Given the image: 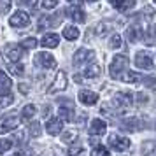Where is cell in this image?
Masks as SVG:
<instances>
[{
    "mask_svg": "<svg viewBox=\"0 0 156 156\" xmlns=\"http://www.w3.org/2000/svg\"><path fill=\"white\" fill-rule=\"evenodd\" d=\"M77 97L81 100V104H84V105H95L98 102V95L91 90H81Z\"/></svg>",
    "mask_w": 156,
    "mask_h": 156,
    "instance_id": "obj_10",
    "label": "cell"
},
{
    "mask_svg": "<svg viewBox=\"0 0 156 156\" xmlns=\"http://www.w3.org/2000/svg\"><path fill=\"white\" fill-rule=\"evenodd\" d=\"M35 46H37V41L34 37H30V39H25L21 42V49H34Z\"/></svg>",
    "mask_w": 156,
    "mask_h": 156,
    "instance_id": "obj_34",
    "label": "cell"
},
{
    "mask_svg": "<svg viewBox=\"0 0 156 156\" xmlns=\"http://www.w3.org/2000/svg\"><path fill=\"white\" fill-rule=\"evenodd\" d=\"M21 125V121L18 116H5L4 119H0V133H9Z\"/></svg>",
    "mask_w": 156,
    "mask_h": 156,
    "instance_id": "obj_4",
    "label": "cell"
},
{
    "mask_svg": "<svg viewBox=\"0 0 156 156\" xmlns=\"http://www.w3.org/2000/svg\"><path fill=\"white\" fill-rule=\"evenodd\" d=\"M42 132V128H41V123H30L28 126V133L32 135V139H37L39 135Z\"/></svg>",
    "mask_w": 156,
    "mask_h": 156,
    "instance_id": "obj_26",
    "label": "cell"
},
{
    "mask_svg": "<svg viewBox=\"0 0 156 156\" xmlns=\"http://www.w3.org/2000/svg\"><path fill=\"white\" fill-rule=\"evenodd\" d=\"M126 67H128V58L125 55H116L112 63H111V69H109L111 70V77L119 79V76L126 70Z\"/></svg>",
    "mask_w": 156,
    "mask_h": 156,
    "instance_id": "obj_1",
    "label": "cell"
},
{
    "mask_svg": "<svg viewBox=\"0 0 156 156\" xmlns=\"http://www.w3.org/2000/svg\"><path fill=\"white\" fill-rule=\"evenodd\" d=\"M107 132V125L105 121L102 119H93L91 126H90V135H104Z\"/></svg>",
    "mask_w": 156,
    "mask_h": 156,
    "instance_id": "obj_15",
    "label": "cell"
},
{
    "mask_svg": "<svg viewBox=\"0 0 156 156\" xmlns=\"http://www.w3.org/2000/svg\"><path fill=\"white\" fill-rule=\"evenodd\" d=\"M119 79H123L125 83H130V84H135V83H139V81H142V76H140V74H137V72L125 70V72H123V74L119 76Z\"/></svg>",
    "mask_w": 156,
    "mask_h": 156,
    "instance_id": "obj_19",
    "label": "cell"
},
{
    "mask_svg": "<svg viewBox=\"0 0 156 156\" xmlns=\"http://www.w3.org/2000/svg\"><path fill=\"white\" fill-rule=\"evenodd\" d=\"M12 102H14V98H12V95H11V93H9V95H0V109L9 107Z\"/></svg>",
    "mask_w": 156,
    "mask_h": 156,
    "instance_id": "obj_30",
    "label": "cell"
},
{
    "mask_svg": "<svg viewBox=\"0 0 156 156\" xmlns=\"http://www.w3.org/2000/svg\"><path fill=\"white\" fill-rule=\"evenodd\" d=\"M142 81H144L146 86H149V88H154L156 86V77H142Z\"/></svg>",
    "mask_w": 156,
    "mask_h": 156,
    "instance_id": "obj_41",
    "label": "cell"
},
{
    "mask_svg": "<svg viewBox=\"0 0 156 156\" xmlns=\"http://www.w3.org/2000/svg\"><path fill=\"white\" fill-rule=\"evenodd\" d=\"M67 14H69L70 20H74V21H77V23H83L86 20L84 11H83V4H81V2H74L70 7L67 9Z\"/></svg>",
    "mask_w": 156,
    "mask_h": 156,
    "instance_id": "obj_6",
    "label": "cell"
},
{
    "mask_svg": "<svg viewBox=\"0 0 156 156\" xmlns=\"http://www.w3.org/2000/svg\"><path fill=\"white\" fill-rule=\"evenodd\" d=\"M7 69L11 70V74H14V76H21L23 70H25V67L21 63H9Z\"/></svg>",
    "mask_w": 156,
    "mask_h": 156,
    "instance_id": "obj_29",
    "label": "cell"
},
{
    "mask_svg": "<svg viewBox=\"0 0 156 156\" xmlns=\"http://www.w3.org/2000/svg\"><path fill=\"white\" fill-rule=\"evenodd\" d=\"M121 44H123V42H121V35H119V34H112L111 39H109V46H111L112 49H119Z\"/></svg>",
    "mask_w": 156,
    "mask_h": 156,
    "instance_id": "obj_27",
    "label": "cell"
},
{
    "mask_svg": "<svg viewBox=\"0 0 156 156\" xmlns=\"http://www.w3.org/2000/svg\"><path fill=\"white\" fill-rule=\"evenodd\" d=\"M34 63L37 67H41V69H55L56 67V60L49 53H39V55H35Z\"/></svg>",
    "mask_w": 156,
    "mask_h": 156,
    "instance_id": "obj_3",
    "label": "cell"
},
{
    "mask_svg": "<svg viewBox=\"0 0 156 156\" xmlns=\"http://www.w3.org/2000/svg\"><path fill=\"white\" fill-rule=\"evenodd\" d=\"M142 37H144V30L139 25H132V27L126 28V39L130 42H137V41H140Z\"/></svg>",
    "mask_w": 156,
    "mask_h": 156,
    "instance_id": "obj_12",
    "label": "cell"
},
{
    "mask_svg": "<svg viewBox=\"0 0 156 156\" xmlns=\"http://www.w3.org/2000/svg\"><path fill=\"white\" fill-rule=\"evenodd\" d=\"M11 147H12V140L11 139H2L0 140V154L2 153H7Z\"/></svg>",
    "mask_w": 156,
    "mask_h": 156,
    "instance_id": "obj_32",
    "label": "cell"
},
{
    "mask_svg": "<svg viewBox=\"0 0 156 156\" xmlns=\"http://www.w3.org/2000/svg\"><path fill=\"white\" fill-rule=\"evenodd\" d=\"M58 20H55V18H51V16H42L41 20H39V28L37 30H44V28H51L55 23H56Z\"/></svg>",
    "mask_w": 156,
    "mask_h": 156,
    "instance_id": "obj_23",
    "label": "cell"
},
{
    "mask_svg": "<svg viewBox=\"0 0 156 156\" xmlns=\"http://www.w3.org/2000/svg\"><path fill=\"white\" fill-rule=\"evenodd\" d=\"M114 9H118V11H121V12H125V11H130V9L135 5L133 0H125V2H112L111 4Z\"/></svg>",
    "mask_w": 156,
    "mask_h": 156,
    "instance_id": "obj_22",
    "label": "cell"
},
{
    "mask_svg": "<svg viewBox=\"0 0 156 156\" xmlns=\"http://www.w3.org/2000/svg\"><path fill=\"white\" fill-rule=\"evenodd\" d=\"M149 97L147 95H144V93H137V105H144V104H147Z\"/></svg>",
    "mask_w": 156,
    "mask_h": 156,
    "instance_id": "obj_36",
    "label": "cell"
},
{
    "mask_svg": "<svg viewBox=\"0 0 156 156\" xmlns=\"http://www.w3.org/2000/svg\"><path fill=\"white\" fill-rule=\"evenodd\" d=\"M11 9V2L9 0H0V12H7Z\"/></svg>",
    "mask_w": 156,
    "mask_h": 156,
    "instance_id": "obj_38",
    "label": "cell"
},
{
    "mask_svg": "<svg viewBox=\"0 0 156 156\" xmlns=\"http://www.w3.org/2000/svg\"><path fill=\"white\" fill-rule=\"evenodd\" d=\"M67 88V74L65 72H58L55 81H53V86H49L48 93H56V91H62Z\"/></svg>",
    "mask_w": 156,
    "mask_h": 156,
    "instance_id": "obj_9",
    "label": "cell"
},
{
    "mask_svg": "<svg viewBox=\"0 0 156 156\" xmlns=\"http://www.w3.org/2000/svg\"><path fill=\"white\" fill-rule=\"evenodd\" d=\"M132 104H133V95L128 93V91H119L112 97V105L116 107V109H119V111L128 109Z\"/></svg>",
    "mask_w": 156,
    "mask_h": 156,
    "instance_id": "obj_2",
    "label": "cell"
},
{
    "mask_svg": "<svg viewBox=\"0 0 156 156\" xmlns=\"http://www.w3.org/2000/svg\"><path fill=\"white\" fill-rule=\"evenodd\" d=\"M93 156H109V149L105 146H95L93 147Z\"/></svg>",
    "mask_w": 156,
    "mask_h": 156,
    "instance_id": "obj_33",
    "label": "cell"
},
{
    "mask_svg": "<svg viewBox=\"0 0 156 156\" xmlns=\"http://www.w3.org/2000/svg\"><path fill=\"white\" fill-rule=\"evenodd\" d=\"M63 37L67 41H76L79 37V28H76L74 25H69V27H65L63 28Z\"/></svg>",
    "mask_w": 156,
    "mask_h": 156,
    "instance_id": "obj_21",
    "label": "cell"
},
{
    "mask_svg": "<svg viewBox=\"0 0 156 156\" xmlns=\"http://www.w3.org/2000/svg\"><path fill=\"white\" fill-rule=\"evenodd\" d=\"M142 39L146 41V44H147V46H153V44H154V41H156V25H153V27L149 28L147 34L144 32V37H142Z\"/></svg>",
    "mask_w": 156,
    "mask_h": 156,
    "instance_id": "obj_24",
    "label": "cell"
},
{
    "mask_svg": "<svg viewBox=\"0 0 156 156\" xmlns=\"http://www.w3.org/2000/svg\"><path fill=\"white\" fill-rule=\"evenodd\" d=\"M21 49H18V48H14V49H9L7 51V58L11 60V62H18L20 58H21Z\"/></svg>",
    "mask_w": 156,
    "mask_h": 156,
    "instance_id": "obj_31",
    "label": "cell"
},
{
    "mask_svg": "<svg viewBox=\"0 0 156 156\" xmlns=\"http://www.w3.org/2000/svg\"><path fill=\"white\" fill-rule=\"evenodd\" d=\"M28 23H30V16L25 11H16L14 14L11 16V20H9V25L11 27H16V28H23Z\"/></svg>",
    "mask_w": 156,
    "mask_h": 156,
    "instance_id": "obj_5",
    "label": "cell"
},
{
    "mask_svg": "<svg viewBox=\"0 0 156 156\" xmlns=\"http://www.w3.org/2000/svg\"><path fill=\"white\" fill-rule=\"evenodd\" d=\"M83 153H84V147H83V146H72V147L67 151L69 156H79V154H83Z\"/></svg>",
    "mask_w": 156,
    "mask_h": 156,
    "instance_id": "obj_35",
    "label": "cell"
},
{
    "mask_svg": "<svg viewBox=\"0 0 156 156\" xmlns=\"http://www.w3.org/2000/svg\"><path fill=\"white\" fill-rule=\"evenodd\" d=\"M16 156H34V151L28 147H25V149H20L18 153H16Z\"/></svg>",
    "mask_w": 156,
    "mask_h": 156,
    "instance_id": "obj_40",
    "label": "cell"
},
{
    "mask_svg": "<svg viewBox=\"0 0 156 156\" xmlns=\"http://www.w3.org/2000/svg\"><path fill=\"white\" fill-rule=\"evenodd\" d=\"M140 128H142V125L137 118H130V119H125L121 123V130H123V132H137V130H140Z\"/></svg>",
    "mask_w": 156,
    "mask_h": 156,
    "instance_id": "obj_14",
    "label": "cell"
},
{
    "mask_svg": "<svg viewBox=\"0 0 156 156\" xmlns=\"http://www.w3.org/2000/svg\"><path fill=\"white\" fill-rule=\"evenodd\" d=\"M35 112H37V107L35 105H32V104L25 105V107H23V111H21V118H20V121L30 123V121H32V118L35 116Z\"/></svg>",
    "mask_w": 156,
    "mask_h": 156,
    "instance_id": "obj_16",
    "label": "cell"
},
{
    "mask_svg": "<svg viewBox=\"0 0 156 156\" xmlns=\"http://www.w3.org/2000/svg\"><path fill=\"white\" fill-rule=\"evenodd\" d=\"M100 72H102L100 65H98V63H91V65H88V67L84 69V77H88V79L98 77V76H100Z\"/></svg>",
    "mask_w": 156,
    "mask_h": 156,
    "instance_id": "obj_20",
    "label": "cell"
},
{
    "mask_svg": "<svg viewBox=\"0 0 156 156\" xmlns=\"http://www.w3.org/2000/svg\"><path fill=\"white\" fill-rule=\"evenodd\" d=\"M58 42H60V37L56 34H46L42 37V41H41V44H42L44 48H56Z\"/></svg>",
    "mask_w": 156,
    "mask_h": 156,
    "instance_id": "obj_17",
    "label": "cell"
},
{
    "mask_svg": "<svg viewBox=\"0 0 156 156\" xmlns=\"http://www.w3.org/2000/svg\"><path fill=\"white\" fill-rule=\"evenodd\" d=\"M156 151V140H146L142 144V154L147 156V154H153Z\"/></svg>",
    "mask_w": 156,
    "mask_h": 156,
    "instance_id": "obj_25",
    "label": "cell"
},
{
    "mask_svg": "<svg viewBox=\"0 0 156 156\" xmlns=\"http://www.w3.org/2000/svg\"><path fill=\"white\" fill-rule=\"evenodd\" d=\"M109 146L116 151H125V149L130 147V140H128L126 137H119V135H109Z\"/></svg>",
    "mask_w": 156,
    "mask_h": 156,
    "instance_id": "obj_7",
    "label": "cell"
},
{
    "mask_svg": "<svg viewBox=\"0 0 156 156\" xmlns=\"http://www.w3.org/2000/svg\"><path fill=\"white\" fill-rule=\"evenodd\" d=\"M11 79H9V76H5L4 72L0 70V95H9V91H11Z\"/></svg>",
    "mask_w": 156,
    "mask_h": 156,
    "instance_id": "obj_18",
    "label": "cell"
},
{
    "mask_svg": "<svg viewBox=\"0 0 156 156\" xmlns=\"http://www.w3.org/2000/svg\"><path fill=\"white\" fill-rule=\"evenodd\" d=\"M41 5H42L44 9H55V7H58V2H56V0H48V2L44 0Z\"/></svg>",
    "mask_w": 156,
    "mask_h": 156,
    "instance_id": "obj_37",
    "label": "cell"
},
{
    "mask_svg": "<svg viewBox=\"0 0 156 156\" xmlns=\"http://www.w3.org/2000/svg\"><path fill=\"white\" fill-rule=\"evenodd\" d=\"M95 56V53H93L91 49H77L76 51V55H74V67H79V65H83L84 62H88V60H91V58Z\"/></svg>",
    "mask_w": 156,
    "mask_h": 156,
    "instance_id": "obj_11",
    "label": "cell"
},
{
    "mask_svg": "<svg viewBox=\"0 0 156 156\" xmlns=\"http://www.w3.org/2000/svg\"><path fill=\"white\" fill-rule=\"evenodd\" d=\"M62 130H63V123L58 119V118H53V119L48 121V125H46V132L49 135H60L62 133Z\"/></svg>",
    "mask_w": 156,
    "mask_h": 156,
    "instance_id": "obj_13",
    "label": "cell"
},
{
    "mask_svg": "<svg viewBox=\"0 0 156 156\" xmlns=\"http://www.w3.org/2000/svg\"><path fill=\"white\" fill-rule=\"evenodd\" d=\"M62 139H63V142H67V144H70V142H74L76 139H77V132H76L74 128H70L69 132H65V133L62 135Z\"/></svg>",
    "mask_w": 156,
    "mask_h": 156,
    "instance_id": "obj_28",
    "label": "cell"
},
{
    "mask_svg": "<svg viewBox=\"0 0 156 156\" xmlns=\"http://www.w3.org/2000/svg\"><path fill=\"white\" fill-rule=\"evenodd\" d=\"M135 65L139 67V69H144V70H147V69H153V56L149 55V53H137V56H135Z\"/></svg>",
    "mask_w": 156,
    "mask_h": 156,
    "instance_id": "obj_8",
    "label": "cell"
},
{
    "mask_svg": "<svg viewBox=\"0 0 156 156\" xmlns=\"http://www.w3.org/2000/svg\"><path fill=\"white\" fill-rule=\"evenodd\" d=\"M107 27H109V23H104V25L100 23L98 27H97V35H104V34H105L107 30H109Z\"/></svg>",
    "mask_w": 156,
    "mask_h": 156,
    "instance_id": "obj_39",
    "label": "cell"
},
{
    "mask_svg": "<svg viewBox=\"0 0 156 156\" xmlns=\"http://www.w3.org/2000/svg\"><path fill=\"white\" fill-rule=\"evenodd\" d=\"M20 90H21V91H28V88H27L25 84H21V86H20Z\"/></svg>",
    "mask_w": 156,
    "mask_h": 156,
    "instance_id": "obj_42",
    "label": "cell"
}]
</instances>
